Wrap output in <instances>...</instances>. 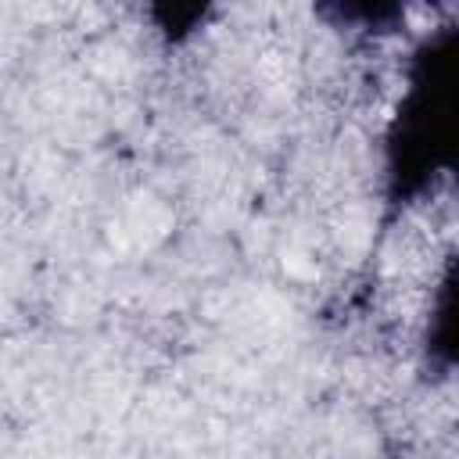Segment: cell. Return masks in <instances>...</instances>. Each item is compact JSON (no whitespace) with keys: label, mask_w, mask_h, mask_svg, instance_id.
<instances>
[{"label":"cell","mask_w":459,"mask_h":459,"mask_svg":"<svg viewBox=\"0 0 459 459\" xmlns=\"http://www.w3.org/2000/svg\"><path fill=\"white\" fill-rule=\"evenodd\" d=\"M215 0H143L154 29L165 39H186L190 32H197V25L208 18Z\"/></svg>","instance_id":"cell-2"},{"label":"cell","mask_w":459,"mask_h":459,"mask_svg":"<svg viewBox=\"0 0 459 459\" xmlns=\"http://www.w3.org/2000/svg\"><path fill=\"white\" fill-rule=\"evenodd\" d=\"M405 4L409 0H326L330 14L341 25L366 29V32L394 29L402 22V14H405Z\"/></svg>","instance_id":"cell-1"}]
</instances>
